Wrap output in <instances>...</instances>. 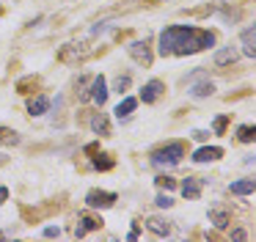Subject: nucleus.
Instances as JSON below:
<instances>
[{
	"mask_svg": "<svg viewBox=\"0 0 256 242\" xmlns=\"http://www.w3.org/2000/svg\"><path fill=\"white\" fill-rule=\"evenodd\" d=\"M96 228H102L100 218H94V214H80L78 226H74V236H86L88 231H96Z\"/></svg>",
	"mask_w": 256,
	"mask_h": 242,
	"instance_id": "nucleus-7",
	"label": "nucleus"
},
{
	"mask_svg": "<svg viewBox=\"0 0 256 242\" xmlns=\"http://www.w3.org/2000/svg\"><path fill=\"white\" fill-rule=\"evenodd\" d=\"M91 130H94L100 138L110 135V118H108L105 113H94V118H91Z\"/></svg>",
	"mask_w": 256,
	"mask_h": 242,
	"instance_id": "nucleus-14",
	"label": "nucleus"
},
{
	"mask_svg": "<svg viewBox=\"0 0 256 242\" xmlns=\"http://www.w3.org/2000/svg\"><path fill=\"white\" fill-rule=\"evenodd\" d=\"M78 99H91V77H80L78 80Z\"/></svg>",
	"mask_w": 256,
	"mask_h": 242,
	"instance_id": "nucleus-22",
	"label": "nucleus"
},
{
	"mask_svg": "<svg viewBox=\"0 0 256 242\" xmlns=\"http://www.w3.org/2000/svg\"><path fill=\"white\" fill-rule=\"evenodd\" d=\"M58 234H61V228H58V226H47V228H44L47 240H52V236H58Z\"/></svg>",
	"mask_w": 256,
	"mask_h": 242,
	"instance_id": "nucleus-29",
	"label": "nucleus"
},
{
	"mask_svg": "<svg viewBox=\"0 0 256 242\" xmlns=\"http://www.w3.org/2000/svg\"><path fill=\"white\" fill-rule=\"evenodd\" d=\"M234 60H237V50L234 47H223L215 52V66H228V64H234Z\"/></svg>",
	"mask_w": 256,
	"mask_h": 242,
	"instance_id": "nucleus-16",
	"label": "nucleus"
},
{
	"mask_svg": "<svg viewBox=\"0 0 256 242\" xmlns=\"http://www.w3.org/2000/svg\"><path fill=\"white\" fill-rule=\"evenodd\" d=\"M47 110H50V99L47 96H34L28 102V113L30 116H44Z\"/></svg>",
	"mask_w": 256,
	"mask_h": 242,
	"instance_id": "nucleus-15",
	"label": "nucleus"
},
{
	"mask_svg": "<svg viewBox=\"0 0 256 242\" xmlns=\"http://www.w3.org/2000/svg\"><path fill=\"white\" fill-rule=\"evenodd\" d=\"M91 99H94L100 108L108 102V82H105V77H102V74L91 77Z\"/></svg>",
	"mask_w": 256,
	"mask_h": 242,
	"instance_id": "nucleus-9",
	"label": "nucleus"
},
{
	"mask_svg": "<svg viewBox=\"0 0 256 242\" xmlns=\"http://www.w3.org/2000/svg\"><path fill=\"white\" fill-rule=\"evenodd\" d=\"M127 50H130V55H132V60H138L140 66H152V60H154L149 42H132Z\"/></svg>",
	"mask_w": 256,
	"mask_h": 242,
	"instance_id": "nucleus-5",
	"label": "nucleus"
},
{
	"mask_svg": "<svg viewBox=\"0 0 256 242\" xmlns=\"http://www.w3.org/2000/svg\"><path fill=\"white\" fill-rule=\"evenodd\" d=\"M206 135H210V132H204V130H196V132H193L196 140H206Z\"/></svg>",
	"mask_w": 256,
	"mask_h": 242,
	"instance_id": "nucleus-31",
	"label": "nucleus"
},
{
	"mask_svg": "<svg viewBox=\"0 0 256 242\" xmlns=\"http://www.w3.org/2000/svg\"><path fill=\"white\" fill-rule=\"evenodd\" d=\"M215 44V33L188 25H171L160 33V55H193Z\"/></svg>",
	"mask_w": 256,
	"mask_h": 242,
	"instance_id": "nucleus-1",
	"label": "nucleus"
},
{
	"mask_svg": "<svg viewBox=\"0 0 256 242\" xmlns=\"http://www.w3.org/2000/svg\"><path fill=\"white\" fill-rule=\"evenodd\" d=\"M20 140H22V138H20L14 130H8V126H0V143H3V146H17Z\"/></svg>",
	"mask_w": 256,
	"mask_h": 242,
	"instance_id": "nucleus-20",
	"label": "nucleus"
},
{
	"mask_svg": "<svg viewBox=\"0 0 256 242\" xmlns=\"http://www.w3.org/2000/svg\"><path fill=\"white\" fill-rule=\"evenodd\" d=\"M228 190H232V196H248V192H254V179H240Z\"/></svg>",
	"mask_w": 256,
	"mask_h": 242,
	"instance_id": "nucleus-19",
	"label": "nucleus"
},
{
	"mask_svg": "<svg viewBox=\"0 0 256 242\" xmlns=\"http://www.w3.org/2000/svg\"><path fill=\"white\" fill-rule=\"evenodd\" d=\"M210 223L215 226V228H226L228 223H232V212L223 206H212L210 209Z\"/></svg>",
	"mask_w": 256,
	"mask_h": 242,
	"instance_id": "nucleus-11",
	"label": "nucleus"
},
{
	"mask_svg": "<svg viewBox=\"0 0 256 242\" xmlns=\"http://www.w3.org/2000/svg\"><path fill=\"white\" fill-rule=\"evenodd\" d=\"M130 82H132V80H130V74H118V77H116V91H118V94L127 91Z\"/></svg>",
	"mask_w": 256,
	"mask_h": 242,
	"instance_id": "nucleus-26",
	"label": "nucleus"
},
{
	"mask_svg": "<svg viewBox=\"0 0 256 242\" xmlns=\"http://www.w3.org/2000/svg\"><path fill=\"white\" fill-rule=\"evenodd\" d=\"M237 138H240L242 143H254V138H256V126H248V124L240 126V130H237Z\"/></svg>",
	"mask_w": 256,
	"mask_h": 242,
	"instance_id": "nucleus-24",
	"label": "nucleus"
},
{
	"mask_svg": "<svg viewBox=\"0 0 256 242\" xmlns=\"http://www.w3.org/2000/svg\"><path fill=\"white\" fill-rule=\"evenodd\" d=\"M135 108H138V99H132V96H124L122 102H118V108H116V116H118V118H130Z\"/></svg>",
	"mask_w": 256,
	"mask_h": 242,
	"instance_id": "nucleus-17",
	"label": "nucleus"
},
{
	"mask_svg": "<svg viewBox=\"0 0 256 242\" xmlns=\"http://www.w3.org/2000/svg\"><path fill=\"white\" fill-rule=\"evenodd\" d=\"M162 94H166V82L162 80H149L144 88H140V99H144L146 104H154Z\"/></svg>",
	"mask_w": 256,
	"mask_h": 242,
	"instance_id": "nucleus-6",
	"label": "nucleus"
},
{
	"mask_svg": "<svg viewBox=\"0 0 256 242\" xmlns=\"http://www.w3.org/2000/svg\"><path fill=\"white\" fill-rule=\"evenodd\" d=\"M184 157V146L182 143H166V146H160V148H154L152 152V162L154 165H176L179 160Z\"/></svg>",
	"mask_w": 256,
	"mask_h": 242,
	"instance_id": "nucleus-2",
	"label": "nucleus"
},
{
	"mask_svg": "<svg viewBox=\"0 0 256 242\" xmlns=\"http://www.w3.org/2000/svg\"><path fill=\"white\" fill-rule=\"evenodd\" d=\"M3 162H6V157H3V154H0V165H3Z\"/></svg>",
	"mask_w": 256,
	"mask_h": 242,
	"instance_id": "nucleus-33",
	"label": "nucleus"
},
{
	"mask_svg": "<svg viewBox=\"0 0 256 242\" xmlns=\"http://www.w3.org/2000/svg\"><path fill=\"white\" fill-rule=\"evenodd\" d=\"M6 198H8V190H6V187H0V204L6 201Z\"/></svg>",
	"mask_w": 256,
	"mask_h": 242,
	"instance_id": "nucleus-32",
	"label": "nucleus"
},
{
	"mask_svg": "<svg viewBox=\"0 0 256 242\" xmlns=\"http://www.w3.org/2000/svg\"><path fill=\"white\" fill-rule=\"evenodd\" d=\"M86 204L88 209H108L116 204V192H108V190H88L86 196Z\"/></svg>",
	"mask_w": 256,
	"mask_h": 242,
	"instance_id": "nucleus-3",
	"label": "nucleus"
},
{
	"mask_svg": "<svg viewBox=\"0 0 256 242\" xmlns=\"http://www.w3.org/2000/svg\"><path fill=\"white\" fill-rule=\"evenodd\" d=\"M232 240H248V234H245L242 228H234L232 231Z\"/></svg>",
	"mask_w": 256,
	"mask_h": 242,
	"instance_id": "nucleus-30",
	"label": "nucleus"
},
{
	"mask_svg": "<svg viewBox=\"0 0 256 242\" xmlns=\"http://www.w3.org/2000/svg\"><path fill=\"white\" fill-rule=\"evenodd\" d=\"M201 187H204V179H198V176H188V179L182 182V196L184 198H198Z\"/></svg>",
	"mask_w": 256,
	"mask_h": 242,
	"instance_id": "nucleus-12",
	"label": "nucleus"
},
{
	"mask_svg": "<svg viewBox=\"0 0 256 242\" xmlns=\"http://www.w3.org/2000/svg\"><path fill=\"white\" fill-rule=\"evenodd\" d=\"M91 50L86 42H78V44H66V47H61V52H58V58L61 60H83L88 58Z\"/></svg>",
	"mask_w": 256,
	"mask_h": 242,
	"instance_id": "nucleus-4",
	"label": "nucleus"
},
{
	"mask_svg": "<svg viewBox=\"0 0 256 242\" xmlns=\"http://www.w3.org/2000/svg\"><path fill=\"white\" fill-rule=\"evenodd\" d=\"M146 228L157 236H168L171 234V220H166L162 214H152V218H146Z\"/></svg>",
	"mask_w": 256,
	"mask_h": 242,
	"instance_id": "nucleus-8",
	"label": "nucleus"
},
{
	"mask_svg": "<svg viewBox=\"0 0 256 242\" xmlns=\"http://www.w3.org/2000/svg\"><path fill=\"white\" fill-rule=\"evenodd\" d=\"M212 91H215V86H212L210 80H204V82H196V86L190 88V96L204 99V96H212Z\"/></svg>",
	"mask_w": 256,
	"mask_h": 242,
	"instance_id": "nucleus-18",
	"label": "nucleus"
},
{
	"mask_svg": "<svg viewBox=\"0 0 256 242\" xmlns=\"http://www.w3.org/2000/svg\"><path fill=\"white\" fill-rule=\"evenodd\" d=\"M226 124H228V116H218V118H215V135H223Z\"/></svg>",
	"mask_w": 256,
	"mask_h": 242,
	"instance_id": "nucleus-28",
	"label": "nucleus"
},
{
	"mask_svg": "<svg viewBox=\"0 0 256 242\" xmlns=\"http://www.w3.org/2000/svg\"><path fill=\"white\" fill-rule=\"evenodd\" d=\"M220 157H223L220 146H204V148H198V152L193 154L196 162H215V160H220Z\"/></svg>",
	"mask_w": 256,
	"mask_h": 242,
	"instance_id": "nucleus-10",
	"label": "nucleus"
},
{
	"mask_svg": "<svg viewBox=\"0 0 256 242\" xmlns=\"http://www.w3.org/2000/svg\"><path fill=\"white\" fill-rule=\"evenodd\" d=\"M240 44H242V52L248 55V58H254L256 55V30L254 28H245L242 36H240Z\"/></svg>",
	"mask_w": 256,
	"mask_h": 242,
	"instance_id": "nucleus-13",
	"label": "nucleus"
},
{
	"mask_svg": "<svg viewBox=\"0 0 256 242\" xmlns=\"http://www.w3.org/2000/svg\"><path fill=\"white\" fill-rule=\"evenodd\" d=\"M157 187H160V190H174V187H176V182L171 179V176H157Z\"/></svg>",
	"mask_w": 256,
	"mask_h": 242,
	"instance_id": "nucleus-25",
	"label": "nucleus"
},
{
	"mask_svg": "<svg viewBox=\"0 0 256 242\" xmlns=\"http://www.w3.org/2000/svg\"><path fill=\"white\" fill-rule=\"evenodd\" d=\"M154 204H157V206H162V209L174 206V201H171V196H168V192H160V196L154 198Z\"/></svg>",
	"mask_w": 256,
	"mask_h": 242,
	"instance_id": "nucleus-27",
	"label": "nucleus"
},
{
	"mask_svg": "<svg viewBox=\"0 0 256 242\" xmlns=\"http://www.w3.org/2000/svg\"><path fill=\"white\" fill-rule=\"evenodd\" d=\"M91 162H94V168H96V170H110L113 165H116V160H113L110 154H96V157L91 160Z\"/></svg>",
	"mask_w": 256,
	"mask_h": 242,
	"instance_id": "nucleus-21",
	"label": "nucleus"
},
{
	"mask_svg": "<svg viewBox=\"0 0 256 242\" xmlns=\"http://www.w3.org/2000/svg\"><path fill=\"white\" fill-rule=\"evenodd\" d=\"M36 86H39V77H25V80L17 82V91H20V94H30Z\"/></svg>",
	"mask_w": 256,
	"mask_h": 242,
	"instance_id": "nucleus-23",
	"label": "nucleus"
}]
</instances>
